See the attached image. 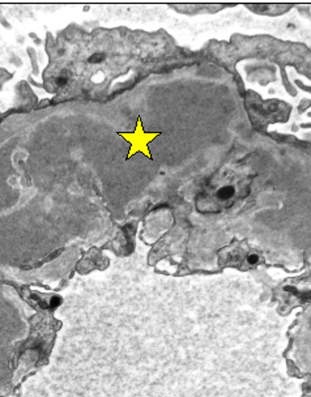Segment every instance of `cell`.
I'll return each instance as SVG.
<instances>
[{
	"mask_svg": "<svg viewBox=\"0 0 311 397\" xmlns=\"http://www.w3.org/2000/svg\"><path fill=\"white\" fill-rule=\"evenodd\" d=\"M119 136H122L124 140H127L131 143V149L128 152V155L127 158H131L135 153L137 152H141L148 158L152 159V154L148 149V144L152 141L153 139H156L157 136H159V132H156V133H147L144 132L143 129V124H141V118H137V127H136L135 132L132 133H128V132H119L118 133Z\"/></svg>",
	"mask_w": 311,
	"mask_h": 397,
	"instance_id": "6da1fadb",
	"label": "cell"
}]
</instances>
